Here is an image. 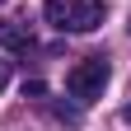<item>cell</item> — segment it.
<instances>
[{"instance_id":"cell-3","label":"cell","mask_w":131,"mask_h":131,"mask_svg":"<svg viewBox=\"0 0 131 131\" xmlns=\"http://www.w3.org/2000/svg\"><path fill=\"white\" fill-rule=\"evenodd\" d=\"M0 47H5V52H28V47H33V33H28V24H19V19H5V24H0Z\"/></svg>"},{"instance_id":"cell-1","label":"cell","mask_w":131,"mask_h":131,"mask_svg":"<svg viewBox=\"0 0 131 131\" xmlns=\"http://www.w3.org/2000/svg\"><path fill=\"white\" fill-rule=\"evenodd\" d=\"M103 0H47L42 5V19L61 28V33H94L103 24Z\"/></svg>"},{"instance_id":"cell-5","label":"cell","mask_w":131,"mask_h":131,"mask_svg":"<svg viewBox=\"0 0 131 131\" xmlns=\"http://www.w3.org/2000/svg\"><path fill=\"white\" fill-rule=\"evenodd\" d=\"M126 122H131V103H126Z\"/></svg>"},{"instance_id":"cell-4","label":"cell","mask_w":131,"mask_h":131,"mask_svg":"<svg viewBox=\"0 0 131 131\" xmlns=\"http://www.w3.org/2000/svg\"><path fill=\"white\" fill-rule=\"evenodd\" d=\"M5 84H9V66L0 61V89H5Z\"/></svg>"},{"instance_id":"cell-2","label":"cell","mask_w":131,"mask_h":131,"mask_svg":"<svg viewBox=\"0 0 131 131\" xmlns=\"http://www.w3.org/2000/svg\"><path fill=\"white\" fill-rule=\"evenodd\" d=\"M108 80H112L108 56H84L80 66H70V75H66V94L80 98V103H94V98H103Z\"/></svg>"}]
</instances>
